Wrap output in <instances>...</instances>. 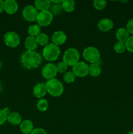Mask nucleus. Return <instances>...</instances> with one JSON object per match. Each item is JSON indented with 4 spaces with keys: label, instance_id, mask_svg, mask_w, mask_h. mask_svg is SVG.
Returning a JSON list of instances; mask_svg holds the SVG:
<instances>
[{
    "label": "nucleus",
    "instance_id": "obj_23",
    "mask_svg": "<svg viewBox=\"0 0 133 134\" xmlns=\"http://www.w3.org/2000/svg\"><path fill=\"white\" fill-rule=\"evenodd\" d=\"M36 41L38 44L41 46L47 45L49 42V37L48 35L44 33H40L38 36L36 37Z\"/></svg>",
    "mask_w": 133,
    "mask_h": 134
},
{
    "label": "nucleus",
    "instance_id": "obj_33",
    "mask_svg": "<svg viewBox=\"0 0 133 134\" xmlns=\"http://www.w3.org/2000/svg\"><path fill=\"white\" fill-rule=\"evenodd\" d=\"M30 134H48L46 131L43 128H37L35 129H33V130L31 132Z\"/></svg>",
    "mask_w": 133,
    "mask_h": 134
},
{
    "label": "nucleus",
    "instance_id": "obj_35",
    "mask_svg": "<svg viewBox=\"0 0 133 134\" xmlns=\"http://www.w3.org/2000/svg\"><path fill=\"white\" fill-rule=\"evenodd\" d=\"M2 89H3L2 85H1V82H0V93H1V91H2Z\"/></svg>",
    "mask_w": 133,
    "mask_h": 134
},
{
    "label": "nucleus",
    "instance_id": "obj_17",
    "mask_svg": "<svg viewBox=\"0 0 133 134\" xmlns=\"http://www.w3.org/2000/svg\"><path fill=\"white\" fill-rule=\"evenodd\" d=\"M35 7L38 10L46 11L51 7V1L49 0H36L35 1Z\"/></svg>",
    "mask_w": 133,
    "mask_h": 134
},
{
    "label": "nucleus",
    "instance_id": "obj_14",
    "mask_svg": "<svg viewBox=\"0 0 133 134\" xmlns=\"http://www.w3.org/2000/svg\"><path fill=\"white\" fill-rule=\"evenodd\" d=\"M33 95L36 98L41 99L47 93L46 87L45 84L43 83V82L37 84L34 86L33 90Z\"/></svg>",
    "mask_w": 133,
    "mask_h": 134
},
{
    "label": "nucleus",
    "instance_id": "obj_15",
    "mask_svg": "<svg viewBox=\"0 0 133 134\" xmlns=\"http://www.w3.org/2000/svg\"><path fill=\"white\" fill-rule=\"evenodd\" d=\"M20 128L21 132L23 134H30L33 130V123L31 120L26 119L22 121L20 124Z\"/></svg>",
    "mask_w": 133,
    "mask_h": 134
},
{
    "label": "nucleus",
    "instance_id": "obj_20",
    "mask_svg": "<svg viewBox=\"0 0 133 134\" xmlns=\"http://www.w3.org/2000/svg\"><path fill=\"white\" fill-rule=\"evenodd\" d=\"M61 5L63 10L66 13H72L75 9V1L73 0H63Z\"/></svg>",
    "mask_w": 133,
    "mask_h": 134
},
{
    "label": "nucleus",
    "instance_id": "obj_26",
    "mask_svg": "<svg viewBox=\"0 0 133 134\" xmlns=\"http://www.w3.org/2000/svg\"><path fill=\"white\" fill-rule=\"evenodd\" d=\"M10 113V109L8 107H5L3 109H0V126L6 122L8 115Z\"/></svg>",
    "mask_w": 133,
    "mask_h": 134
},
{
    "label": "nucleus",
    "instance_id": "obj_31",
    "mask_svg": "<svg viewBox=\"0 0 133 134\" xmlns=\"http://www.w3.org/2000/svg\"><path fill=\"white\" fill-rule=\"evenodd\" d=\"M126 49L130 52L133 53V36L129 37V39L125 41Z\"/></svg>",
    "mask_w": 133,
    "mask_h": 134
},
{
    "label": "nucleus",
    "instance_id": "obj_22",
    "mask_svg": "<svg viewBox=\"0 0 133 134\" xmlns=\"http://www.w3.org/2000/svg\"><path fill=\"white\" fill-rule=\"evenodd\" d=\"M40 31H41L40 26L38 24H34L31 25L29 27L28 30H27V33L29 35V36L36 37L40 34Z\"/></svg>",
    "mask_w": 133,
    "mask_h": 134
},
{
    "label": "nucleus",
    "instance_id": "obj_1",
    "mask_svg": "<svg viewBox=\"0 0 133 134\" xmlns=\"http://www.w3.org/2000/svg\"><path fill=\"white\" fill-rule=\"evenodd\" d=\"M20 62L22 66L26 69H37L43 63V58L37 52L27 51L21 56Z\"/></svg>",
    "mask_w": 133,
    "mask_h": 134
},
{
    "label": "nucleus",
    "instance_id": "obj_18",
    "mask_svg": "<svg viewBox=\"0 0 133 134\" xmlns=\"http://www.w3.org/2000/svg\"><path fill=\"white\" fill-rule=\"evenodd\" d=\"M7 120L14 126L19 125L22 122V117L17 112H12L8 115Z\"/></svg>",
    "mask_w": 133,
    "mask_h": 134
},
{
    "label": "nucleus",
    "instance_id": "obj_4",
    "mask_svg": "<svg viewBox=\"0 0 133 134\" xmlns=\"http://www.w3.org/2000/svg\"><path fill=\"white\" fill-rule=\"evenodd\" d=\"M80 53L77 49L74 48H69L65 51L63 56V62L68 66H74L79 62Z\"/></svg>",
    "mask_w": 133,
    "mask_h": 134
},
{
    "label": "nucleus",
    "instance_id": "obj_16",
    "mask_svg": "<svg viewBox=\"0 0 133 134\" xmlns=\"http://www.w3.org/2000/svg\"><path fill=\"white\" fill-rule=\"evenodd\" d=\"M24 44L27 51H35V50L38 47L36 37L32 36H28L26 37Z\"/></svg>",
    "mask_w": 133,
    "mask_h": 134
},
{
    "label": "nucleus",
    "instance_id": "obj_30",
    "mask_svg": "<svg viewBox=\"0 0 133 134\" xmlns=\"http://www.w3.org/2000/svg\"><path fill=\"white\" fill-rule=\"evenodd\" d=\"M68 65L64 62H59L56 65V70L59 73H63L66 71Z\"/></svg>",
    "mask_w": 133,
    "mask_h": 134
},
{
    "label": "nucleus",
    "instance_id": "obj_7",
    "mask_svg": "<svg viewBox=\"0 0 133 134\" xmlns=\"http://www.w3.org/2000/svg\"><path fill=\"white\" fill-rule=\"evenodd\" d=\"M39 14L38 10L34 5H28L23 8L22 10V15L23 18L28 22H34L37 20Z\"/></svg>",
    "mask_w": 133,
    "mask_h": 134
},
{
    "label": "nucleus",
    "instance_id": "obj_29",
    "mask_svg": "<svg viewBox=\"0 0 133 134\" xmlns=\"http://www.w3.org/2000/svg\"><path fill=\"white\" fill-rule=\"evenodd\" d=\"M107 4V1L105 0H95L93 1L94 7L96 10H102L106 7Z\"/></svg>",
    "mask_w": 133,
    "mask_h": 134
},
{
    "label": "nucleus",
    "instance_id": "obj_27",
    "mask_svg": "<svg viewBox=\"0 0 133 134\" xmlns=\"http://www.w3.org/2000/svg\"><path fill=\"white\" fill-rule=\"evenodd\" d=\"M113 49L116 51V52L118 54H122L126 51V46H125V43L123 42H119L118 41L113 46Z\"/></svg>",
    "mask_w": 133,
    "mask_h": 134
},
{
    "label": "nucleus",
    "instance_id": "obj_37",
    "mask_svg": "<svg viewBox=\"0 0 133 134\" xmlns=\"http://www.w3.org/2000/svg\"><path fill=\"white\" fill-rule=\"evenodd\" d=\"M127 134H133V132H129V133H128Z\"/></svg>",
    "mask_w": 133,
    "mask_h": 134
},
{
    "label": "nucleus",
    "instance_id": "obj_34",
    "mask_svg": "<svg viewBox=\"0 0 133 134\" xmlns=\"http://www.w3.org/2000/svg\"><path fill=\"white\" fill-rule=\"evenodd\" d=\"M4 10V1L3 0H0V13H2Z\"/></svg>",
    "mask_w": 133,
    "mask_h": 134
},
{
    "label": "nucleus",
    "instance_id": "obj_2",
    "mask_svg": "<svg viewBox=\"0 0 133 134\" xmlns=\"http://www.w3.org/2000/svg\"><path fill=\"white\" fill-rule=\"evenodd\" d=\"M47 92L53 97H59L63 94L64 87L63 84L57 79L49 80L46 82Z\"/></svg>",
    "mask_w": 133,
    "mask_h": 134
},
{
    "label": "nucleus",
    "instance_id": "obj_13",
    "mask_svg": "<svg viewBox=\"0 0 133 134\" xmlns=\"http://www.w3.org/2000/svg\"><path fill=\"white\" fill-rule=\"evenodd\" d=\"M113 26V21L109 18H103L99 22L97 27L99 30L103 32H108L110 31Z\"/></svg>",
    "mask_w": 133,
    "mask_h": 134
},
{
    "label": "nucleus",
    "instance_id": "obj_6",
    "mask_svg": "<svg viewBox=\"0 0 133 134\" xmlns=\"http://www.w3.org/2000/svg\"><path fill=\"white\" fill-rule=\"evenodd\" d=\"M5 44L10 48H16L20 43V39L18 34L14 31H8L4 35Z\"/></svg>",
    "mask_w": 133,
    "mask_h": 134
},
{
    "label": "nucleus",
    "instance_id": "obj_19",
    "mask_svg": "<svg viewBox=\"0 0 133 134\" xmlns=\"http://www.w3.org/2000/svg\"><path fill=\"white\" fill-rule=\"evenodd\" d=\"M116 36L118 41L119 42H123L125 43L126 40L129 39V34L128 31H126V28L124 27H120L116 31Z\"/></svg>",
    "mask_w": 133,
    "mask_h": 134
},
{
    "label": "nucleus",
    "instance_id": "obj_5",
    "mask_svg": "<svg viewBox=\"0 0 133 134\" xmlns=\"http://www.w3.org/2000/svg\"><path fill=\"white\" fill-rule=\"evenodd\" d=\"M83 58L91 64L98 63L100 61V54L99 50L94 47H86L83 51Z\"/></svg>",
    "mask_w": 133,
    "mask_h": 134
},
{
    "label": "nucleus",
    "instance_id": "obj_24",
    "mask_svg": "<svg viewBox=\"0 0 133 134\" xmlns=\"http://www.w3.org/2000/svg\"><path fill=\"white\" fill-rule=\"evenodd\" d=\"M51 13L52 15L54 16H59L61 14L62 11L63 10L62 7V5L61 3H57V4H53L51 7Z\"/></svg>",
    "mask_w": 133,
    "mask_h": 134
},
{
    "label": "nucleus",
    "instance_id": "obj_32",
    "mask_svg": "<svg viewBox=\"0 0 133 134\" xmlns=\"http://www.w3.org/2000/svg\"><path fill=\"white\" fill-rule=\"evenodd\" d=\"M126 30L129 34L133 35V18H131L127 22L126 26Z\"/></svg>",
    "mask_w": 133,
    "mask_h": 134
},
{
    "label": "nucleus",
    "instance_id": "obj_9",
    "mask_svg": "<svg viewBox=\"0 0 133 134\" xmlns=\"http://www.w3.org/2000/svg\"><path fill=\"white\" fill-rule=\"evenodd\" d=\"M53 20V15L50 10L46 11H41L39 13L37 18V22L38 25L43 27L49 26Z\"/></svg>",
    "mask_w": 133,
    "mask_h": 134
},
{
    "label": "nucleus",
    "instance_id": "obj_3",
    "mask_svg": "<svg viewBox=\"0 0 133 134\" xmlns=\"http://www.w3.org/2000/svg\"><path fill=\"white\" fill-rule=\"evenodd\" d=\"M43 55L44 59L47 61H55L60 55L59 47L53 43H49L43 48Z\"/></svg>",
    "mask_w": 133,
    "mask_h": 134
},
{
    "label": "nucleus",
    "instance_id": "obj_11",
    "mask_svg": "<svg viewBox=\"0 0 133 134\" xmlns=\"http://www.w3.org/2000/svg\"><path fill=\"white\" fill-rule=\"evenodd\" d=\"M18 9V5L14 0H6L4 1V10L9 14H14Z\"/></svg>",
    "mask_w": 133,
    "mask_h": 134
},
{
    "label": "nucleus",
    "instance_id": "obj_25",
    "mask_svg": "<svg viewBox=\"0 0 133 134\" xmlns=\"http://www.w3.org/2000/svg\"><path fill=\"white\" fill-rule=\"evenodd\" d=\"M37 107L39 111H41V112H44L46 111L48 108V101L44 98H41L39 100L37 104Z\"/></svg>",
    "mask_w": 133,
    "mask_h": 134
},
{
    "label": "nucleus",
    "instance_id": "obj_12",
    "mask_svg": "<svg viewBox=\"0 0 133 134\" xmlns=\"http://www.w3.org/2000/svg\"><path fill=\"white\" fill-rule=\"evenodd\" d=\"M66 41V35L63 31H57L53 33L52 36V41L56 45L59 46L64 44Z\"/></svg>",
    "mask_w": 133,
    "mask_h": 134
},
{
    "label": "nucleus",
    "instance_id": "obj_21",
    "mask_svg": "<svg viewBox=\"0 0 133 134\" xmlns=\"http://www.w3.org/2000/svg\"><path fill=\"white\" fill-rule=\"evenodd\" d=\"M101 73V68L99 63L91 64L89 66V74L93 77H96L99 76Z\"/></svg>",
    "mask_w": 133,
    "mask_h": 134
},
{
    "label": "nucleus",
    "instance_id": "obj_28",
    "mask_svg": "<svg viewBox=\"0 0 133 134\" xmlns=\"http://www.w3.org/2000/svg\"><path fill=\"white\" fill-rule=\"evenodd\" d=\"M76 76L72 71H67L65 73L63 76V80L66 83H72L75 81Z\"/></svg>",
    "mask_w": 133,
    "mask_h": 134
},
{
    "label": "nucleus",
    "instance_id": "obj_8",
    "mask_svg": "<svg viewBox=\"0 0 133 134\" xmlns=\"http://www.w3.org/2000/svg\"><path fill=\"white\" fill-rule=\"evenodd\" d=\"M72 71L76 77H84L89 74V66L83 62H78L72 67Z\"/></svg>",
    "mask_w": 133,
    "mask_h": 134
},
{
    "label": "nucleus",
    "instance_id": "obj_36",
    "mask_svg": "<svg viewBox=\"0 0 133 134\" xmlns=\"http://www.w3.org/2000/svg\"><path fill=\"white\" fill-rule=\"evenodd\" d=\"M1 68H2V62H1V61L0 60V69H1Z\"/></svg>",
    "mask_w": 133,
    "mask_h": 134
},
{
    "label": "nucleus",
    "instance_id": "obj_10",
    "mask_svg": "<svg viewBox=\"0 0 133 134\" xmlns=\"http://www.w3.org/2000/svg\"><path fill=\"white\" fill-rule=\"evenodd\" d=\"M57 74V71L56 70V65L52 63L46 64L42 69V75L48 81L55 79Z\"/></svg>",
    "mask_w": 133,
    "mask_h": 134
}]
</instances>
